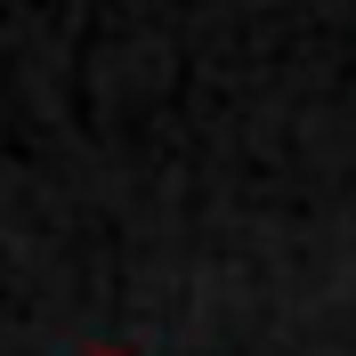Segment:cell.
Masks as SVG:
<instances>
[{
	"instance_id": "obj_1",
	"label": "cell",
	"mask_w": 356,
	"mask_h": 356,
	"mask_svg": "<svg viewBox=\"0 0 356 356\" xmlns=\"http://www.w3.org/2000/svg\"><path fill=\"white\" fill-rule=\"evenodd\" d=\"M97 356H122V348H97Z\"/></svg>"
}]
</instances>
